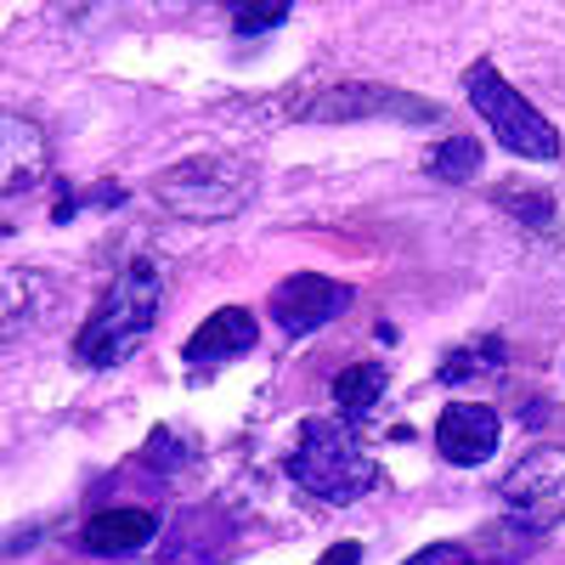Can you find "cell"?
Masks as SVG:
<instances>
[{
    "mask_svg": "<svg viewBox=\"0 0 565 565\" xmlns=\"http://www.w3.org/2000/svg\"><path fill=\"white\" fill-rule=\"evenodd\" d=\"M277 23H289V7H282V0H271V7H232V29L238 34H266Z\"/></svg>",
    "mask_w": 565,
    "mask_h": 565,
    "instance_id": "e0dca14e",
    "label": "cell"
},
{
    "mask_svg": "<svg viewBox=\"0 0 565 565\" xmlns=\"http://www.w3.org/2000/svg\"><path fill=\"white\" fill-rule=\"evenodd\" d=\"M159 306H164V277L148 255H130L125 271L103 289V300L90 306V317L79 322L74 334V362L90 367V373H108L119 367L125 356L141 351V340L153 334L159 322Z\"/></svg>",
    "mask_w": 565,
    "mask_h": 565,
    "instance_id": "6da1fadb",
    "label": "cell"
},
{
    "mask_svg": "<svg viewBox=\"0 0 565 565\" xmlns=\"http://www.w3.org/2000/svg\"><path fill=\"white\" fill-rule=\"evenodd\" d=\"M498 503L514 526L548 532L565 521V447H532L521 463L498 481Z\"/></svg>",
    "mask_w": 565,
    "mask_h": 565,
    "instance_id": "5b68a950",
    "label": "cell"
},
{
    "mask_svg": "<svg viewBox=\"0 0 565 565\" xmlns=\"http://www.w3.org/2000/svg\"><path fill=\"white\" fill-rule=\"evenodd\" d=\"M503 362H509V345H503L498 334H481L476 345L447 351V362H441L436 380H441V385H469V380H481V373H498Z\"/></svg>",
    "mask_w": 565,
    "mask_h": 565,
    "instance_id": "5bb4252c",
    "label": "cell"
},
{
    "mask_svg": "<svg viewBox=\"0 0 565 565\" xmlns=\"http://www.w3.org/2000/svg\"><path fill=\"white\" fill-rule=\"evenodd\" d=\"M463 90H469V103H476V114L487 119V130L503 141L514 159H532V164H554L559 159V130L487 57L463 68Z\"/></svg>",
    "mask_w": 565,
    "mask_h": 565,
    "instance_id": "277c9868",
    "label": "cell"
},
{
    "mask_svg": "<svg viewBox=\"0 0 565 565\" xmlns=\"http://www.w3.org/2000/svg\"><path fill=\"white\" fill-rule=\"evenodd\" d=\"M317 565H362V543H334Z\"/></svg>",
    "mask_w": 565,
    "mask_h": 565,
    "instance_id": "ffe728a7",
    "label": "cell"
},
{
    "mask_svg": "<svg viewBox=\"0 0 565 565\" xmlns=\"http://www.w3.org/2000/svg\"><path fill=\"white\" fill-rule=\"evenodd\" d=\"M232 543H238L232 537V521L204 514V509H186L164 532V565H226Z\"/></svg>",
    "mask_w": 565,
    "mask_h": 565,
    "instance_id": "8fae6325",
    "label": "cell"
},
{
    "mask_svg": "<svg viewBox=\"0 0 565 565\" xmlns=\"http://www.w3.org/2000/svg\"><path fill=\"white\" fill-rule=\"evenodd\" d=\"M7 199L18 193V186H34L40 181V170H45V141H40V125L34 119H23V114H7Z\"/></svg>",
    "mask_w": 565,
    "mask_h": 565,
    "instance_id": "7c38bea8",
    "label": "cell"
},
{
    "mask_svg": "<svg viewBox=\"0 0 565 565\" xmlns=\"http://www.w3.org/2000/svg\"><path fill=\"white\" fill-rule=\"evenodd\" d=\"M481 159H487V153H481V141H476V136H447L441 148L424 159V170H430L436 181L463 186V181H476V175H481Z\"/></svg>",
    "mask_w": 565,
    "mask_h": 565,
    "instance_id": "9a60e30c",
    "label": "cell"
},
{
    "mask_svg": "<svg viewBox=\"0 0 565 565\" xmlns=\"http://www.w3.org/2000/svg\"><path fill=\"white\" fill-rule=\"evenodd\" d=\"M351 300H356V295L345 289V282L322 277V271H295V277H282L277 289H271L266 311H271V322H277L289 340H306V334H317V328H328L334 317H345Z\"/></svg>",
    "mask_w": 565,
    "mask_h": 565,
    "instance_id": "8992f818",
    "label": "cell"
},
{
    "mask_svg": "<svg viewBox=\"0 0 565 565\" xmlns=\"http://www.w3.org/2000/svg\"><path fill=\"white\" fill-rule=\"evenodd\" d=\"M159 532H164V521H159L153 509H97V514H90V521L79 526V548L114 559V554L148 548Z\"/></svg>",
    "mask_w": 565,
    "mask_h": 565,
    "instance_id": "30bf717a",
    "label": "cell"
},
{
    "mask_svg": "<svg viewBox=\"0 0 565 565\" xmlns=\"http://www.w3.org/2000/svg\"><path fill=\"white\" fill-rule=\"evenodd\" d=\"M141 458H148V463H159V476H164V469H175V463H186V458H193V447H186V441H175V430H159L148 447H141Z\"/></svg>",
    "mask_w": 565,
    "mask_h": 565,
    "instance_id": "ac0fdd59",
    "label": "cell"
},
{
    "mask_svg": "<svg viewBox=\"0 0 565 565\" xmlns=\"http://www.w3.org/2000/svg\"><path fill=\"white\" fill-rule=\"evenodd\" d=\"M282 476L317 503H356L380 487V463L362 452L345 418H306L289 458H282Z\"/></svg>",
    "mask_w": 565,
    "mask_h": 565,
    "instance_id": "7a4b0ae2",
    "label": "cell"
},
{
    "mask_svg": "<svg viewBox=\"0 0 565 565\" xmlns=\"http://www.w3.org/2000/svg\"><path fill=\"white\" fill-rule=\"evenodd\" d=\"M300 119H407V125H436L441 108L407 97V90H380V85H334L300 108Z\"/></svg>",
    "mask_w": 565,
    "mask_h": 565,
    "instance_id": "52a82bcc",
    "label": "cell"
},
{
    "mask_svg": "<svg viewBox=\"0 0 565 565\" xmlns=\"http://www.w3.org/2000/svg\"><path fill=\"white\" fill-rule=\"evenodd\" d=\"M385 367L380 362H356V367H345L340 380H334V413L345 418V424H362L373 407L385 402Z\"/></svg>",
    "mask_w": 565,
    "mask_h": 565,
    "instance_id": "4fadbf2b",
    "label": "cell"
},
{
    "mask_svg": "<svg viewBox=\"0 0 565 565\" xmlns=\"http://www.w3.org/2000/svg\"><path fill=\"white\" fill-rule=\"evenodd\" d=\"M153 193L170 215H186V221H226L238 215L249 199H255V170L232 153H193L170 164Z\"/></svg>",
    "mask_w": 565,
    "mask_h": 565,
    "instance_id": "3957f363",
    "label": "cell"
},
{
    "mask_svg": "<svg viewBox=\"0 0 565 565\" xmlns=\"http://www.w3.org/2000/svg\"><path fill=\"white\" fill-rule=\"evenodd\" d=\"M402 565H469V548L463 543H430V548L407 554Z\"/></svg>",
    "mask_w": 565,
    "mask_h": 565,
    "instance_id": "d6986e66",
    "label": "cell"
},
{
    "mask_svg": "<svg viewBox=\"0 0 565 565\" xmlns=\"http://www.w3.org/2000/svg\"><path fill=\"white\" fill-rule=\"evenodd\" d=\"M492 199H498L509 215L532 221V226H548V221H554V199L543 193V186H514V181H509V186H498Z\"/></svg>",
    "mask_w": 565,
    "mask_h": 565,
    "instance_id": "2e32d148",
    "label": "cell"
},
{
    "mask_svg": "<svg viewBox=\"0 0 565 565\" xmlns=\"http://www.w3.org/2000/svg\"><path fill=\"white\" fill-rule=\"evenodd\" d=\"M430 436H436V452L452 469H481L498 452V441H503V424H498V413L487 402H447L436 413Z\"/></svg>",
    "mask_w": 565,
    "mask_h": 565,
    "instance_id": "ba28073f",
    "label": "cell"
},
{
    "mask_svg": "<svg viewBox=\"0 0 565 565\" xmlns=\"http://www.w3.org/2000/svg\"><path fill=\"white\" fill-rule=\"evenodd\" d=\"M260 345V322H255V311H244V306H221V311H210L199 328H193V340L181 345V356H186V367H226V362H238V356H249Z\"/></svg>",
    "mask_w": 565,
    "mask_h": 565,
    "instance_id": "9c48e42d",
    "label": "cell"
}]
</instances>
